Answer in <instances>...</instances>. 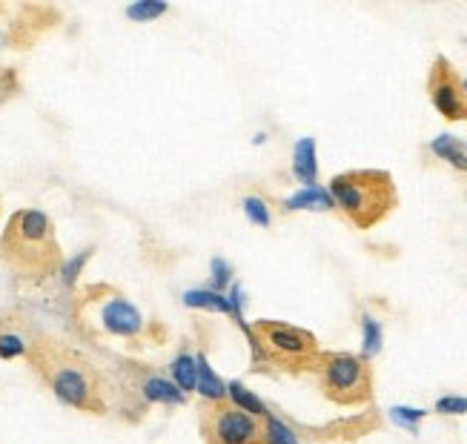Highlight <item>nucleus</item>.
Segmentation results:
<instances>
[{"label": "nucleus", "instance_id": "6ab92c4d", "mask_svg": "<svg viewBox=\"0 0 467 444\" xmlns=\"http://www.w3.org/2000/svg\"><path fill=\"white\" fill-rule=\"evenodd\" d=\"M362 335H365V347H362V355H365V359H373V355L382 350V339H384V333H382V324L375 322L373 315H365V318H362Z\"/></svg>", "mask_w": 467, "mask_h": 444}, {"label": "nucleus", "instance_id": "9d476101", "mask_svg": "<svg viewBox=\"0 0 467 444\" xmlns=\"http://www.w3.org/2000/svg\"><path fill=\"white\" fill-rule=\"evenodd\" d=\"M132 393L143 404H167V407L184 404L181 390H178L170 379L158 376V372H152V370H141L138 372V379L132 381Z\"/></svg>", "mask_w": 467, "mask_h": 444}, {"label": "nucleus", "instance_id": "4468645a", "mask_svg": "<svg viewBox=\"0 0 467 444\" xmlns=\"http://www.w3.org/2000/svg\"><path fill=\"white\" fill-rule=\"evenodd\" d=\"M170 381L181 390V393H195V381H199V364H195V355L184 347L175 355L170 364Z\"/></svg>", "mask_w": 467, "mask_h": 444}, {"label": "nucleus", "instance_id": "aec40b11", "mask_svg": "<svg viewBox=\"0 0 467 444\" xmlns=\"http://www.w3.org/2000/svg\"><path fill=\"white\" fill-rule=\"evenodd\" d=\"M264 433H267V444H298L296 433L290 430V424H284L273 413H269L264 421Z\"/></svg>", "mask_w": 467, "mask_h": 444}, {"label": "nucleus", "instance_id": "f8f14e48", "mask_svg": "<svg viewBox=\"0 0 467 444\" xmlns=\"http://www.w3.org/2000/svg\"><path fill=\"white\" fill-rule=\"evenodd\" d=\"M430 152L442 158L447 167H453L456 172L467 175V140H462L456 135H439V138H433V144H430Z\"/></svg>", "mask_w": 467, "mask_h": 444}, {"label": "nucleus", "instance_id": "4be33fe9", "mask_svg": "<svg viewBox=\"0 0 467 444\" xmlns=\"http://www.w3.org/2000/svg\"><path fill=\"white\" fill-rule=\"evenodd\" d=\"M17 92H21V78H17L15 69L0 66V103L15 98Z\"/></svg>", "mask_w": 467, "mask_h": 444}, {"label": "nucleus", "instance_id": "f257e3e1", "mask_svg": "<svg viewBox=\"0 0 467 444\" xmlns=\"http://www.w3.org/2000/svg\"><path fill=\"white\" fill-rule=\"evenodd\" d=\"M26 364L38 376V381L69 410L86 416L110 413V381L86 352L38 333V339H34L26 355Z\"/></svg>", "mask_w": 467, "mask_h": 444}, {"label": "nucleus", "instance_id": "7ed1b4c3", "mask_svg": "<svg viewBox=\"0 0 467 444\" xmlns=\"http://www.w3.org/2000/svg\"><path fill=\"white\" fill-rule=\"evenodd\" d=\"M72 315L83 333L89 335H106V339H121L141 347L143 342L152 339V327L132 301L121 290L110 287V284H92L86 287L75 304H72Z\"/></svg>", "mask_w": 467, "mask_h": 444}, {"label": "nucleus", "instance_id": "a878e982", "mask_svg": "<svg viewBox=\"0 0 467 444\" xmlns=\"http://www.w3.org/2000/svg\"><path fill=\"white\" fill-rule=\"evenodd\" d=\"M393 419H396L399 424H404V428H416V421L424 419V410H410V407H393Z\"/></svg>", "mask_w": 467, "mask_h": 444}, {"label": "nucleus", "instance_id": "6e6552de", "mask_svg": "<svg viewBox=\"0 0 467 444\" xmlns=\"http://www.w3.org/2000/svg\"><path fill=\"white\" fill-rule=\"evenodd\" d=\"M427 95L430 103L436 106V112L444 121H467V95H464V86L462 78L453 69V63L447 61L444 55H439L430 66V75H427Z\"/></svg>", "mask_w": 467, "mask_h": 444}, {"label": "nucleus", "instance_id": "b1692460", "mask_svg": "<svg viewBox=\"0 0 467 444\" xmlns=\"http://www.w3.org/2000/svg\"><path fill=\"white\" fill-rule=\"evenodd\" d=\"M229 281H232L229 264L221 261V258H215V261H212V290H215V293H227Z\"/></svg>", "mask_w": 467, "mask_h": 444}, {"label": "nucleus", "instance_id": "f03ea898", "mask_svg": "<svg viewBox=\"0 0 467 444\" xmlns=\"http://www.w3.org/2000/svg\"><path fill=\"white\" fill-rule=\"evenodd\" d=\"M0 264L24 281H46L58 275L63 266V250L55 221L34 207L15 209L0 233Z\"/></svg>", "mask_w": 467, "mask_h": 444}, {"label": "nucleus", "instance_id": "bb28decb", "mask_svg": "<svg viewBox=\"0 0 467 444\" xmlns=\"http://www.w3.org/2000/svg\"><path fill=\"white\" fill-rule=\"evenodd\" d=\"M462 86H464V95H467V78H464V81H462Z\"/></svg>", "mask_w": 467, "mask_h": 444}, {"label": "nucleus", "instance_id": "9b49d317", "mask_svg": "<svg viewBox=\"0 0 467 444\" xmlns=\"http://www.w3.org/2000/svg\"><path fill=\"white\" fill-rule=\"evenodd\" d=\"M195 364H199V381H195V393H199L207 404L227 401V381H221L219 372L209 367L204 350H199V355H195Z\"/></svg>", "mask_w": 467, "mask_h": 444}, {"label": "nucleus", "instance_id": "39448f33", "mask_svg": "<svg viewBox=\"0 0 467 444\" xmlns=\"http://www.w3.org/2000/svg\"><path fill=\"white\" fill-rule=\"evenodd\" d=\"M241 330L249 339L256 370L267 367V370H281V372H290V376H298V372H313L321 359L318 339L304 327L261 318V322L244 324Z\"/></svg>", "mask_w": 467, "mask_h": 444}, {"label": "nucleus", "instance_id": "dca6fc26", "mask_svg": "<svg viewBox=\"0 0 467 444\" xmlns=\"http://www.w3.org/2000/svg\"><path fill=\"white\" fill-rule=\"evenodd\" d=\"M284 209H316V212H330L336 209L333 207V198L327 189L321 187H304L301 192L290 195V198L284 201Z\"/></svg>", "mask_w": 467, "mask_h": 444}, {"label": "nucleus", "instance_id": "ddd939ff", "mask_svg": "<svg viewBox=\"0 0 467 444\" xmlns=\"http://www.w3.org/2000/svg\"><path fill=\"white\" fill-rule=\"evenodd\" d=\"M293 175L304 187H316L318 181V164H316V140L301 138L293 152Z\"/></svg>", "mask_w": 467, "mask_h": 444}, {"label": "nucleus", "instance_id": "423d86ee", "mask_svg": "<svg viewBox=\"0 0 467 444\" xmlns=\"http://www.w3.org/2000/svg\"><path fill=\"white\" fill-rule=\"evenodd\" d=\"M313 372L325 399L338 407H362L373 399V367L365 355L321 352Z\"/></svg>", "mask_w": 467, "mask_h": 444}, {"label": "nucleus", "instance_id": "412c9836", "mask_svg": "<svg viewBox=\"0 0 467 444\" xmlns=\"http://www.w3.org/2000/svg\"><path fill=\"white\" fill-rule=\"evenodd\" d=\"M244 204V212H247V218L258 224V227H269L273 224V216H269V207L267 201L261 198V195H247V198L241 201Z\"/></svg>", "mask_w": 467, "mask_h": 444}, {"label": "nucleus", "instance_id": "2eb2a0df", "mask_svg": "<svg viewBox=\"0 0 467 444\" xmlns=\"http://www.w3.org/2000/svg\"><path fill=\"white\" fill-rule=\"evenodd\" d=\"M227 399H229V404H236L238 410H244V413H249V416H256V419H261V421H267V416H269V407L253 393V390H247L241 381H229V384H227Z\"/></svg>", "mask_w": 467, "mask_h": 444}, {"label": "nucleus", "instance_id": "a211bd4d", "mask_svg": "<svg viewBox=\"0 0 467 444\" xmlns=\"http://www.w3.org/2000/svg\"><path fill=\"white\" fill-rule=\"evenodd\" d=\"M170 6L167 4H158V0H141V4H132L127 6V17L135 24H152L155 17L167 14Z\"/></svg>", "mask_w": 467, "mask_h": 444}, {"label": "nucleus", "instance_id": "5701e85b", "mask_svg": "<svg viewBox=\"0 0 467 444\" xmlns=\"http://www.w3.org/2000/svg\"><path fill=\"white\" fill-rule=\"evenodd\" d=\"M436 413H442V416H464L467 413V396H442L436 401Z\"/></svg>", "mask_w": 467, "mask_h": 444}, {"label": "nucleus", "instance_id": "0eeeda50", "mask_svg": "<svg viewBox=\"0 0 467 444\" xmlns=\"http://www.w3.org/2000/svg\"><path fill=\"white\" fill-rule=\"evenodd\" d=\"M199 430L204 444H267L264 421L238 410L229 401L204 404L199 416Z\"/></svg>", "mask_w": 467, "mask_h": 444}, {"label": "nucleus", "instance_id": "f3484780", "mask_svg": "<svg viewBox=\"0 0 467 444\" xmlns=\"http://www.w3.org/2000/svg\"><path fill=\"white\" fill-rule=\"evenodd\" d=\"M184 304L187 307H199V310H212V313L232 315L227 293H215V290H190L184 295Z\"/></svg>", "mask_w": 467, "mask_h": 444}, {"label": "nucleus", "instance_id": "393cba45", "mask_svg": "<svg viewBox=\"0 0 467 444\" xmlns=\"http://www.w3.org/2000/svg\"><path fill=\"white\" fill-rule=\"evenodd\" d=\"M89 253H92V250L81 253L75 261H69V264H63V266H61V273H58V275H63V284H66V287H75V281H78V275H81V266L89 261Z\"/></svg>", "mask_w": 467, "mask_h": 444}, {"label": "nucleus", "instance_id": "1a4fd4ad", "mask_svg": "<svg viewBox=\"0 0 467 444\" xmlns=\"http://www.w3.org/2000/svg\"><path fill=\"white\" fill-rule=\"evenodd\" d=\"M34 339H38V330H34L24 315H4L0 318V359L15 362V359H26Z\"/></svg>", "mask_w": 467, "mask_h": 444}, {"label": "nucleus", "instance_id": "20e7f679", "mask_svg": "<svg viewBox=\"0 0 467 444\" xmlns=\"http://www.w3.org/2000/svg\"><path fill=\"white\" fill-rule=\"evenodd\" d=\"M333 207L355 229L379 227L399 207V192L393 175L384 169H347L330 181Z\"/></svg>", "mask_w": 467, "mask_h": 444}]
</instances>
